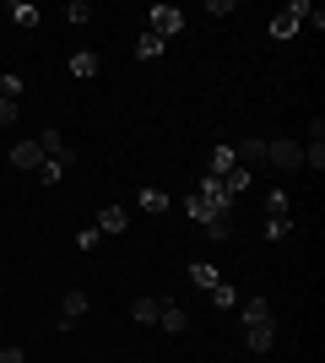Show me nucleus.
<instances>
[{"label":"nucleus","instance_id":"obj_1","mask_svg":"<svg viewBox=\"0 0 325 363\" xmlns=\"http://www.w3.org/2000/svg\"><path fill=\"white\" fill-rule=\"evenodd\" d=\"M266 163H277L282 174H293V168H304V147H298V141H266Z\"/></svg>","mask_w":325,"mask_h":363},{"label":"nucleus","instance_id":"obj_2","mask_svg":"<svg viewBox=\"0 0 325 363\" xmlns=\"http://www.w3.org/2000/svg\"><path fill=\"white\" fill-rule=\"evenodd\" d=\"M195 196L206 201V212H233V196H228V184H222V179H212V174H206V179L195 184Z\"/></svg>","mask_w":325,"mask_h":363},{"label":"nucleus","instance_id":"obj_3","mask_svg":"<svg viewBox=\"0 0 325 363\" xmlns=\"http://www.w3.org/2000/svg\"><path fill=\"white\" fill-rule=\"evenodd\" d=\"M179 28H185V11H179V6H152V28H147V33H157V38H173Z\"/></svg>","mask_w":325,"mask_h":363},{"label":"nucleus","instance_id":"obj_4","mask_svg":"<svg viewBox=\"0 0 325 363\" xmlns=\"http://www.w3.org/2000/svg\"><path fill=\"white\" fill-rule=\"evenodd\" d=\"M11 168L38 174V168H44V147H38V141H16V147H11Z\"/></svg>","mask_w":325,"mask_h":363},{"label":"nucleus","instance_id":"obj_5","mask_svg":"<svg viewBox=\"0 0 325 363\" xmlns=\"http://www.w3.org/2000/svg\"><path fill=\"white\" fill-rule=\"evenodd\" d=\"M81 315H87V293H81V288H71V293H65V303H60V320H55V325H60V331H71V325H76Z\"/></svg>","mask_w":325,"mask_h":363},{"label":"nucleus","instance_id":"obj_6","mask_svg":"<svg viewBox=\"0 0 325 363\" xmlns=\"http://www.w3.org/2000/svg\"><path fill=\"white\" fill-rule=\"evenodd\" d=\"M157 325H163V331H173V336H185L190 315H185V309H179L173 298H163V309H157Z\"/></svg>","mask_w":325,"mask_h":363},{"label":"nucleus","instance_id":"obj_7","mask_svg":"<svg viewBox=\"0 0 325 363\" xmlns=\"http://www.w3.org/2000/svg\"><path fill=\"white\" fill-rule=\"evenodd\" d=\"M185 277L195 282V288H206V293H212L217 282H222V272H217L212 260H190V266H185Z\"/></svg>","mask_w":325,"mask_h":363},{"label":"nucleus","instance_id":"obj_8","mask_svg":"<svg viewBox=\"0 0 325 363\" xmlns=\"http://www.w3.org/2000/svg\"><path fill=\"white\" fill-rule=\"evenodd\" d=\"M239 320L244 325H271V298H244L239 303Z\"/></svg>","mask_w":325,"mask_h":363},{"label":"nucleus","instance_id":"obj_9","mask_svg":"<svg viewBox=\"0 0 325 363\" xmlns=\"http://www.w3.org/2000/svg\"><path fill=\"white\" fill-rule=\"evenodd\" d=\"M271 342H277V325H244V347L249 352H271Z\"/></svg>","mask_w":325,"mask_h":363},{"label":"nucleus","instance_id":"obj_10","mask_svg":"<svg viewBox=\"0 0 325 363\" xmlns=\"http://www.w3.org/2000/svg\"><path fill=\"white\" fill-rule=\"evenodd\" d=\"M320 141H325V125L314 120V130H309V147H304V163H314V174L325 168V147H320Z\"/></svg>","mask_w":325,"mask_h":363},{"label":"nucleus","instance_id":"obj_11","mask_svg":"<svg viewBox=\"0 0 325 363\" xmlns=\"http://www.w3.org/2000/svg\"><path fill=\"white\" fill-rule=\"evenodd\" d=\"M71 76H81V82H93V76H98V55H93V49H76V55H71Z\"/></svg>","mask_w":325,"mask_h":363},{"label":"nucleus","instance_id":"obj_12","mask_svg":"<svg viewBox=\"0 0 325 363\" xmlns=\"http://www.w3.org/2000/svg\"><path fill=\"white\" fill-rule=\"evenodd\" d=\"M228 168H239V157H233V147H212V163H206V174H212V179H222Z\"/></svg>","mask_w":325,"mask_h":363},{"label":"nucleus","instance_id":"obj_13","mask_svg":"<svg viewBox=\"0 0 325 363\" xmlns=\"http://www.w3.org/2000/svg\"><path fill=\"white\" fill-rule=\"evenodd\" d=\"M125 223H130V212H125V206H103V212H98V233H120Z\"/></svg>","mask_w":325,"mask_h":363},{"label":"nucleus","instance_id":"obj_14","mask_svg":"<svg viewBox=\"0 0 325 363\" xmlns=\"http://www.w3.org/2000/svg\"><path fill=\"white\" fill-rule=\"evenodd\" d=\"M201 228H206V239H228V233H233V212H212Z\"/></svg>","mask_w":325,"mask_h":363},{"label":"nucleus","instance_id":"obj_15","mask_svg":"<svg viewBox=\"0 0 325 363\" xmlns=\"http://www.w3.org/2000/svg\"><path fill=\"white\" fill-rule=\"evenodd\" d=\"M141 212L163 217V212H169V190H141Z\"/></svg>","mask_w":325,"mask_h":363},{"label":"nucleus","instance_id":"obj_16","mask_svg":"<svg viewBox=\"0 0 325 363\" xmlns=\"http://www.w3.org/2000/svg\"><path fill=\"white\" fill-rule=\"evenodd\" d=\"M157 309H163V298H152V293H147V298H136V309H130V315H136L141 325H157Z\"/></svg>","mask_w":325,"mask_h":363},{"label":"nucleus","instance_id":"obj_17","mask_svg":"<svg viewBox=\"0 0 325 363\" xmlns=\"http://www.w3.org/2000/svg\"><path fill=\"white\" fill-rule=\"evenodd\" d=\"M249 179H255V168H228V174H222V184H228V196L249 190Z\"/></svg>","mask_w":325,"mask_h":363},{"label":"nucleus","instance_id":"obj_18","mask_svg":"<svg viewBox=\"0 0 325 363\" xmlns=\"http://www.w3.org/2000/svg\"><path fill=\"white\" fill-rule=\"evenodd\" d=\"M65 22H71V28H87V22H93V6H87V0H71V6H65Z\"/></svg>","mask_w":325,"mask_h":363},{"label":"nucleus","instance_id":"obj_19","mask_svg":"<svg viewBox=\"0 0 325 363\" xmlns=\"http://www.w3.org/2000/svg\"><path fill=\"white\" fill-rule=\"evenodd\" d=\"M11 22H16V28H38V6L16 0V6H11Z\"/></svg>","mask_w":325,"mask_h":363},{"label":"nucleus","instance_id":"obj_20","mask_svg":"<svg viewBox=\"0 0 325 363\" xmlns=\"http://www.w3.org/2000/svg\"><path fill=\"white\" fill-rule=\"evenodd\" d=\"M136 55H141V60H157V55H163V38H157V33H141V38H136Z\"/></svg>","mask_w":325,"mask_h":363},{"label":"nucleus","instance_id":"obj_21","mask_svg":"<svg viewBox=\"0 0 325 363\" xmlns=\"http://www.w3.org/2000/svg\"><path fill=\"white\" fill-rule=\"evenodd\" d=\"M266 217H293V206H287V190H271V196H266Z\"/></svg>","mask_w":325,"mask_h":363},{"label":"nucleus","instance_id":"obj_22","mask_svg":"<svg viewBox=\"0 0 325 363\" xmlns=\"http://www.w3.org/2000/svg\"><path fill=\"white\" fill-rule=\"evenodd\" d=\"M212 303H217V309H239V293H233V282H217V288H212Z\"/></svg>","mask_w":325,"mask_h":363},{"label":"nucleus","instance_id":"obj_23","mask_svg":"<svg viewBox=\"0 0 325 363\" xmlns=\"http://www.w3.org/2000/svg\"><path fill=\"white\" fill-rule=\"evenodd\" d=\"M16 98H22V76H0V104H16Z\"/></svg>","mask_w":325,"mask_h":363},{"label":"nucleus","instance_id":"obj_24","mask_svg":"<svg viewBox=\"0 0 325 363\" xmlns=\"http://www.w3.org/2000/svg\"><path fill=\"white\" fill-rule=\"evenodd\" d=\"M293 233V217H266V239H287Z\"/></svg>","mask_w":325,"mask_h":363},{"label":"nucleus","instance_id":"obj_25","mask_svg":"<svg viewBox=\"0 0 325 363\" xmlns=\"http://www.w3.org/2000/svg\"><path fill=\"white\" fill-rule=\"evenodd\" d=\"M60 179H65V168H60V163H49V157H44V168H38V184H49V190H55Z\"/></svg>","mask_w":325,"mask_h":363},{"label":"nucleus","instance_id":"obj_26","mask_svg":"<svg viewBox=\"0 0 325 363\" xmlns=\"http://www.w3.org/2000/svg\"><path fill=\"white\" fill-rule=\"evenodd\" d=\"M185 217H195V223H206V217H212V212H206V201H201V196H185Z\"/></svg>","mask_w":325,"mask_h":363},{"label":"nucleus","instance_id":"obj_27","mask_svg":"<svg viewBox=\"0 0 325 363\" xmlns=\"http://www.w3.org/2000/svg\"><path fill=\"white\" fill-rule=\"evenodd\" d=\"M49 163H60V168H71V163H76V147H65V141H60V147L49 152Z\"/></svg>","mask_w":325,"mask_h":363},{"label":"nucleus","instance_id":"obj_28","mask_svg":"<svg viewBox=\"0 0 325 363\" xmlns=\"http://www.w3.org/2000/svg\"><path fill=\"white\" fill-rule=\"evenodd\" d=\"M98 239H103V233H98V228H81V233H76V250H93Z\"/></svg>","mask_w":325,"mask_h":363},{"label":"nucleus","instance_id":"obj_29","mask_svg":"<svg viewBox=\"0 0 325 363\" xmlns=\"http://www.w3.org/2000/svg\"><path fill=\"white\" fill-rule=\"evenodd\" d=\"M16 114H22V104H0V125H11Z\"/></svg>","mask_w":325,"mask_h":363},{"label":"nucleus","instance_id":"obj_30","mask_svg":"<svg viewBox=\"0 0 325 363\" xmlns=\"http://www.w3.org/2000/svg\"><path fill=\"white\" fill-rule=\"evenodd\" d=\"M0 363H22V347H0Z\"/></svg>","mask_w":325,"mask_h":363}]
</instances>
